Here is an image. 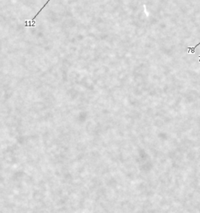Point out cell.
I'll return each mask as SVG.
<instances>
[{"instance_id":"1","label":"cell","mask_w":200,"mask_h":213,"mask_svg":"<svg viewBox=\"0 0 200 213\" xmlns=\"http://www.w3.org/2000/svg\"><path fill=\"white\" fill-rule=\"evenodd\" d=\"M50 1H51V0H48V1L46 2V4L44 5V6H43V7H42V8L41 10H39V11L38 12V13H37V14H36V15L34 16V18L32 19V20H31V22H30V23H31V25H30V26H32V27H34V20H35V18H36V17H38V14H39L40 13H41V12L42 11V10L44 9V7H45V6H46V5H47V4L49 3Z\"/></svg>"},{"instance_id":"2","label":"cell","mask_w":200,"mask_h":213,"mask_svg":"<svg viewBox=\"0 0 200 213\" xmlns=\"http://www.w3.org/2000/svg\"><path fill=\"white\" fill-rule=\"evenodd\" d=\"M200 45V42L199 43H198L195 46H194V47H188V52L189 53V54H194L195 53V49L198 46Z\"/></svg>"},{"instance_id":"3","label":"cell","mask_w":200,"mask_h":213,"mask_svg":"<svg viewBox=\"0 0 200 213\" xmlns=\"http://www.w3.org/2000/svg\"><path fill=\"white\" fill-rule=\"evenodd\" d=\"M198 62L200 63V56H198Z\"/></svg>"}]
</instances>
